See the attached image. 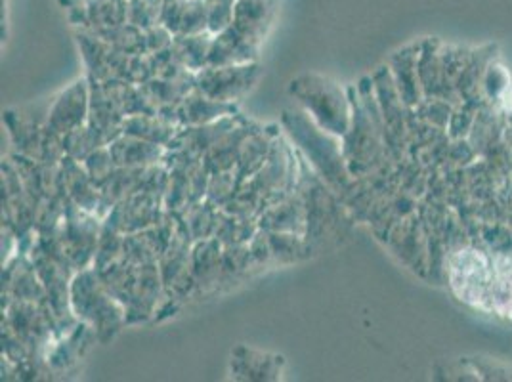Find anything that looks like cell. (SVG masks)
Masks as SVG:
<instances>
[{
	"label": "cell",
	"instance_id": "cell-1",
	"mask_svg": "<svg viewBox=\"0 0 512 382\" xmlns=\"http://www.w3.org/2000/svg\"><path fill=\"white\" fill-rule=\"evenodd\" d=\"M293 94L314 113L321 127L335 134L348 127V106L337 83L318 75H304L293 81Z\"/></svg>",
	"mask_w": 512,
	"mask_h": 382
},
{
	"label": "cell",
	"instance_id": "cell-2",
	"mask_svg": "<svg viewBox=\"0 0 512 382\" xmlns=\"http://www.w3.org/2000/svg\"><path fill=\"white\" fill-rule=\"evenodd\" d=\"M256 69L255 65H218L201 75V88L213 100H232L255 83Z\"/></svg>",
	"mask_w": 512,
	"mask_h": 382
},
{
	"label": "cell",
	"instance_id": "cell-3",
	"mask_svg": "<svg viewBox=\"0 0 512 382\" xmlns=\"http://www.w3.org/2000/svg\"><path fill=\"white\" fill-rule=\"evenodd\" d=\"M278 0H235L234 27L245 39L260 44L274 22Z\"/></svg>",
	"mask_w": 512,
	"mask_h": 382
},
{
	"label": "cell",
	"instance_id": "cell-4",
	"mask_svg": "<svg viewBox=\"0 0 512 382\" xmlns=\"http://www.w3.org/2000/svg\"><path fill=\"white\" fill-rule=\"evenodd\" d=\"M209 31V4L207 0H188L178 35H199Z\"/></svg>",
	"mask_w": 512,
	"mask_h": 382
},
{
	"label": "cell",
	"instance_id": "cell-5",
	"mask_svg": "<svg viewBox=\"0 0 512 382\" xmlns=\"http://www.w3.org/2000/svg\"><path fill=\"white\" fill-rule=\"evenodd\" d=\"M209 4V33L218 35L234 22L235 0H207Z\"/></svg>",
	"mask_w": 512,
	"mask_h": 382
},
{
	"label": "cell",
	"instance_id": "cell-6",
	"mask_svg": "<svg viewBox=\"0 0 512 382\" xmlns=\"http://www.w3.org/2000/svg\"><path fill=\"white\" fill-rule=\"evenodd\" d=\"M60 4L69 10H79L85 4V0H60Z\"/></svg>",
	"mask_w": 512,
	"mask_h": 382
}]
</instances>
